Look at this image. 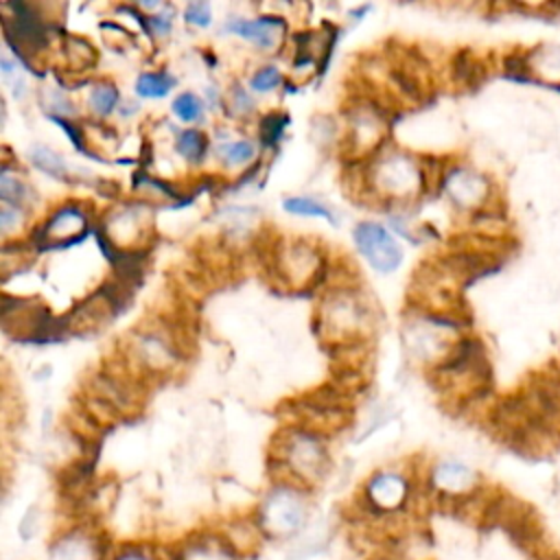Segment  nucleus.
I'll return each mask as SVG.
<instances>
[{"instance_id":"nucleus-1","label":"nucleus","mask_w":560,"mask_h":560,"mask_svg":"<svg viewBox=\"0 0 560 560\" xmlns=\"http://www.w3.org/2000/svg\"><path fill=\"white\" fill-rule=\"evenodd\" d=\"M249 518L262 542H291L311 525V490L291 481L273 479L271 488L258 499Z\"/></svg>"},{"instance_id":"nucleus-2","label":"nucleus","mask_w":560,"mask_h":560,"mask_svg":"<svg viewBox=\"0 0 560 560\" xmlns=\"http://www.w3.org/2000/svg\"><path fill=\"white\" fill-rule=\"evenodd\" d=\"M273 457L280 472L276 479L298 483L306 490L319 486L330 470V453L324 440L304 429H293L280 438V446Z\"/></svg>"},{"instance_id":"nucleus-3","label":"nucleus","mask_w":560,"mask_h":560,"mask_svg":"<svg viewBox=\"0 0 560 560\" xmlns=\"http://www.w3.org/2000/svg\"><path fill=\"white\" fill-rule=\"evenodd\" d=\"M413 501V483L405 472L376 470L361 488V510L370 518L396 521L409 512Z\"/></svg>"},{"instance_id":"nucleus-4","label":"nucleus","mask_w":560,"mask_h":560,"mask_svg":"<svg viewBox=\"0 0 560 560\" xmlns=\"http://www.w3.org/2000/svg\"><path fill=\"white\" fill-rule=\"evenodd\" d=\"M427 488L440 503L462 510L481 494V479L470 466L455 459H444L433 464L429 470Z\"/></svg>"},{"instance_id":"nucleus-5","label":"nucleus","mask_w":560,"mask_h":560,"mask_svg":"<svg viewBox=\"0 0 560 560\" xmlns=\"http://www.w3.org/2000/svg\"><path fill=\"white\" fill-rule=\"evenodd\" d=\"M112 542L85 523L55 532L46 545V560H105Z\"/></svg>"},{"instance_id":"nucleus-6","label":"nucleus","mask_w":560,"mask_h":560,"mask_svg":"<svg viewBox=\"0 0 560 560\" xmlns=\"http://www.w3.org/2000/svg\"><path fill=\"white\" fill-rule=\"evenodd\" d=\"M168 551L171 560H245L225 532L219 529L192 532L179 542L168 545Z\"/></svg>"},{"instance_id":"nucleus-7","label":"nucleus","mask_w":560,"mask_h":560,"mask_svg":"<svg viewBox=\"0 0 560 560\" xmlns=\"http://www.w3.org/2000/svg\"><path fill=\"white\" fill-rule=\"evenodd\" d=\"M354 243L363 254V258L376 271L389 273L402 260V249L398 247V243L392 238V234L383 225L374 221H363L354 228Z\"/></svg>"},{"instance_id":"nucleus-8","label":"nucleus","mask_w":560,"mask_h":560,"mask_svg":"<svg viewBox=\"0 0 560 560\" xmlns=\"http://www.w3.org/2000/svg\"><path fill=\"white\" fill-rule=\"evenodd\" d=\"M374 175L378 186L387 190V195H409L416 186H422V171L402 155L387 158Z\"/></svg>"},{"instance_id":"nucleus-9","label":"nucleus","mask_w":560,"mask_h":560,"mask_svg":"<svg viewBox=\"0 0 560 560\" xmlns=\"http://www.w3.org/2000/svg\"><path fill=\"white\" fill-rule=\"evenodd\" d=\"M88 228V219L85 214L74 208V206H63V208H57V212L48 219V223L42 228L39 232V238L42 241H59V243H74L79 238L85 236V230Z\"/></svg>"},{"instance_id":"nucleus-10","label":"nucleus","mask_w":560,"mask_h":560,"mask_svg":"<svg viewBox=\"0 0 560 560\" xmlns=\"http://www.w3.org/2000/svg\"><path fill=\"white\" fill-rule=\"evenodd\" d=\"M284 28V20L276 18V15H262L256 20H232L230 24H225V31L236 33L243 39L254 42L260 48H273V44L278 42V33Z\"/></svg>"},{"instance_id":"nucleus-11","label":"nucleus","mask_w":560,"mask_h":560,"mask_svg":"<svg viewBox=\"0 0 560 560\" xmlns=\"http://www.w3.org/2000/svg\"><path fill=\"white\" fill-rule=\"evenodd\" d=\"M105 560H171V551L149 540H122L112 542Z\"/></svg>"},{"instance_id":"nucleus-12","label":"nucleus","mask_w":560,"mask_h":560,"mask_svg":"<svg viewBox=\"0 0 560 560\" xmlns=\"http://www.w3.org/2000/svg\"><path fill=\"white\" fill-rule=\"evenodd\" d=\"M175 79L166 72H144L136 79V92L144 98H162L171 92Z\"/></svg>"},{"instance_id":"nucleus-13","label":"nucleus","mask_w":560,"mask_h":560,"mask_svg":"<svg viewBox=\"0 0 560 560\" xmlns=\"http://www.w3.org/2000/svg\"><path fill=\"white\" fill-rule=\"evenodd\" d=\"M175 149L182 158H186L190 162H201L208 151V138L197 129H186L177 136Z\"/></svg>"},{"instance_id":"nucleus-14","label":"nucleus","mask_w":560,"mask_h":560,"mask_svg":"<svg viewBox=\"0 0 560 560\" xmlns=\"http://www.w3.org/2000/svg\"><path fill=\"white\" fill-rule=\"evenodd\" d=\"M31 162L35 168H39L42 173L50 175V177H63L68 173L66 168V162L59 158V153H55L52 149L48 147H42V144H35L28 153Z\"/></svg>"},{"instance_id":"nucleus-15","label":"nucleus","mask_w":560,"mask_h":560,"mask_svg":"<svg viewBox=\"0 0 560 560\" xmlns=\"http://www.w3.org/2000/svg\"><path fill=\"white\" fill-rule=\"evenodd\" d=\"M284 210L291 214H302V217H322L330 223L337 221L328 206H324L311 197H289V199H284Z\"/></svg>"},{"instance_id":"nucleus-16","label":"nucleus","mask_w":560,"mask_h":560,"mask_svg":"<svg viewBox=\"0 0 560 560\" xmlns=\"http://www.w3.org/2000/svg\"><path fill=\"white\" fill-rule=\"evenodd\" d=\"M217 155L230 164H247L254 158V144L249 140H234V142H223L217 147Z\"/></svg>"},{"instance_id":"nucleus-17","label":"nucleus","mask_w":560,"mask_h":560,"mask_svg":"<svg viewBox=\"0 0 560 560\" xmlns=\"http://www.w3.org/2000/svg\"><path fill=\"white\" fill-rule=\"evenodd\" d=\"M118 90L112 85V83H98L96 88H92L90 92V103H92V109L98 114V116H109L116 105H118Z\"/></svg>"},{"instance_id":"nucleus-18","label":"nucleus","mask_w":560,"mask_h":560,"mask_svg":"<svg viewBox=\"0 0 560 560\" xmlns=\"http://www.w3.org/2000/svg\"><path fill=\"white\" fill-rule=\"evenodd\" d=\"M0 195L4 206H11V208H20L22 201L26 199V186L20 182V177L11 175L7 166L2 168V175H0Z\"/></svg>"},{"instance_id":"nucleus-19","label":"nucleus","mask_w":560,"mask_h":560,"mask_svg":"<svg viewBox=\"0 0 560 560\" xmlns=\"http://www.w3.org/2000/svg\"><path fill=\"white\" fill-rule=\"evenodd\" d=\"M173 112H175V116H179L182 120L195 122V120H199L201 114H203V103H201V98H199L197 94L184 92V94H179V96L173 101Z\"/></svg>"},{"instance_id":"nucleus-20","label":"nucleus","mask_w":560,"mask_h":560,"mask_svg":"<svg viewBox=\"0 0 560 560\" xmlns=\"http://www.w3.org/2000/svg\"><path fill=\"white\" fill-rule=\"evenodd\" d=\"M287 120L289 118L284 114H280V112H273V114L265 116V120L260 122V142L267 144V147L276 144L280 140V136H282V129L287 127Z\"/></svg>"},{"instance_id":"nucleus-21","label":"nucleus","mask_w":560,"mask_h":560,"mask_svg":"<svg viewBox=\"0 0 560 560\" xmlns=\"http://www.w3.org/2000/svg\"><path fill=\"white\" fill-rule=\"evenodd\" d=\"M280 72H278V68H273V66H265V68H260L254 77H252V88L256 90V92H269V90H273L278 83H280Z\"/></svg>"},{"instance_id":"nucleus-22","label":"nucleus","mask_w":560,"mask_h":560,"mask_svg":"<svg viewBox=\"0 0 560 560\" xmlns=\"http://www.w3.org/2000/svg\"><path fill=\"white\" fill-rule=\"evenodd\" d=\"M184 18H186V22H190V24L208 26V24L212 22V11H210V7H208L206 2H192V4L186 7Z\"/></svg>"},{"instance_id":"nucleus-23","label":"nucleus","mask_w":560,"mask_h":560,"mask_svg":"<svg viewBox=\"0 0 560 560\" xmlns=\"http://www.w3.org/2000/svg\"><path fill=\"white\" fill-rule=\"evenodd\" d=\"M149 22L155 26L158 33H168L171 28V15L168 13H158V15H151Z\"/></svg>"},{"instance_id":"nucleus-24","label":"nucleus","mask_w":560,"mask_h":560,"mask_svg":"<svg viewBox=\"0 0 560 560\" xmlns=\"http://www.w3.org/2000/svg\"><path fill=\"white\" fill-rule=\"evenodd\" d=\"M549 88H551V90H556V92H560V85H558V83H553V85H549Z\"/></svg>"},{"instance_id":"nucleus-25","label":"nucleus","mask_w":560,"mask_h":560,"mask_svg":"<svg viewBox=\"0 0 560 560\" xmlns=\"http://www.w3.org/2000/svg\"><path fill=\"white\" fill-rule=\"evenodd\" d=\"M551 560H560V553H553V556H551Z\"/></svg>"}]
</instances>
